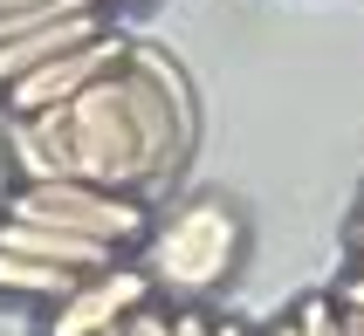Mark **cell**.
Here are the masks:
<instances>
[{
	"label": "cell",
	"instance_id": "obj_1",
	"mask_svg": "<svg viewBox=\"0 0 364 336\" xmlns=\"http://www.w3.org/2000/svg\"><path fill=\"white\" fill-rule=\"evenodd\" d=\"M117 82H124V117L138 131V151L151 165V185H159L193 151V90H186L179 62L165 55V48H151V41H131L124 48Z\"/></svg>",
	"mask_w": 364,
	"mask_h": 336
},
{
	"label": "cell",
	"instance_id": "obj_2",
	"mask_svg": "<svg viewBox=\"0 0 364 336\" xmlns=\"http://www.w3.org/2000/svg\"><path fill=\"white\" fill-rule=\"evenodd\" d=\"M0 213H7V220H41V227L103 240V247H131V240H144L138 193H110V185H82V178H21Z\"/></svg>",
	"mask_w": 364,
	"mask_h": 336
},
{
	"label": "cell",
	"instance_id": "obj_3",
	"mask_svg": "<svg viewBox=\"0 0 364 336\" xmlns=\"http://www.w3.org/2000/svg\"><path fill=\"white\" fill-rule=\"evenodd\" d=\"M234 254H241L234 206L227 199H193L151 240V281H165V288H213V281H227Z\"/></svg>",
	"mask_w": 364,
	"mask_h": 336
},
{
	"label": "cell",
	"instance_id": "obj_4",
	"mask_svg": "<svg viewBox=\"0 0 364 336\" xmlns=\"http://www.w3.org/2000/svg\"><path fill=\"white\" fill-rule=\"evenodd\" d=\"M124 48L131 41L110 28V35H97V41H82V48H69V55H55V62H41V69H28L21 82H7L0 90V110L7 117H35V110H55V103H69L76 90H90L97 76H110L124 62Z\"/></svg>",
	"mask_w": 364,
	"mask_h": 336
},
{
	"label": "cell",
	"instance_id": "obj_5",
	"mask_svg": "<svg viewBox=\"0 0 364 336\" xmlns=\"http://www.w3.org/2000/svg\"><path fill=\"white\" fill-rule=\"evenodd\" d=\"M144 302H151V281L110 261V268L82 275L76 288L55 302V316H48V330H41V336H103V330H117L124 316H138Z\"/></svg>",
	"mask_w": 364,
	"mask_h": 336
},
{
	"label": "cell",
	"instance_id": "obj_6",
	"mask_svg": "<svg viewBox=\"0 0 364 336\" xmlns=\"http://www.w3.org/2000/svg\"><path fill=\"white\" fill-rule=\"evenodd\" d=\"M117 21H110V7H82V14H62V21H41V28H28V35L0 41V90L7 82H21L28 69H41V62L69 55V48H82V41L110 35Z\"/></svg>",
	"mask_w": 364,
	"mask_h": 336
},
{
	"label": "cell",
	"instance_id": "obj_7",
	"mask_svg": "<svg viewBox=\"0 0 364 336\" xmlns=\"http://www.w3.org/2000/svg\"><path fill=\"white\" fill-rule=\"evenodd\" d=\"M0 247L28 254V261H48V268H69V275H97V268L117 261V247H103V240L62 234V227H41V220H7V213H0Z\"/></svg>",
	"mask_w": 364,
	"mask_h": 336
},
{
	"label": "cell",
	"instance_id": "obj_8",
	"mask_svg": "<svg viewBox=\"0 0 364 336\" xmlns=\"http://www.w3.org/2000/svg\"><path fill=\"white\" fill-rule=\"evenodd\" d=\"M82 275L69 268H48V261H28V254H7L0 247V296H28V302H62Z\"/></svg>",
	"mask_w": 364,
	"mask_h": 336
},
{
	"label": "cell",
	"instance_id": "obj_9",
	"mask_svg": "<svg viewBox=\"0 0 364 336\" xmlns=\"http://www.w3.org/2000/svg\"><path fill=\"white\" fill-rule=\"evenodd\" d=\"M296 336H344V316H337V302L330 296H309V302H296Z\"/></svg>",
	"mask_w": 364,
	"mask_h": 336
},
{
	"label": "cell",
	"instance_id": "obj_10",
	"mask_svg": "<svg viewBox=\"0 0 364 336\" xmlns=\"http://www.w3.org/2000/svg\"><path fill=\"white\" fill-rule=\"evenodd\" d=\"M124 336H172V316H159V309L144 302L138 316H124Z\"/></svg>",
	"mask_w": 364,
	"mask_h": 336
},
{
	"label": "cell",
	"instance_id": "obj_11",
	"mask_svg": "<svg viewBox=\"0 0 364 336\" xmlns=\"http://www.w3.org/2000/svg\"><path fill=\"white\" fill-rule=\"evenodd\" d=\"M172 336H213V316H200V309H179V316H172Z\"/></svg>",
	"mask_w": 364,
	"mask_h": 336
},
{
	"label": "cell",
	"instance_id": "obj_12",
	"mask_svg": "<svg viewBox=\"0 0 364 336\" xmlns=\"http://www.w3.org/2000/svg\"><path fill=\"white\" fill-rule=\"evenodd\" d=\"M330 302H344V309H364V275H358V268L337 281V296H330Z\"/></svg>",
	"mask_w": 364,
	"mask_h": 336
},
{
	"label": "cell",
	"instance_id": "obj_13",
	"mask_svg": "<svg viewBox=\"0 0 364 336\" xmlns=\"http://www.w3.org/2000/svg\"><path fill=\"white\" fill-rule=\"evenodd\" d=\"M337 316H344V336H364V309H344L337 302Z\"/></svg>",
	"mask_w": 364,
	"mask_h": 336
},
{
	"label": "cell",
	"instance_id": "obj_14",
	"mask_svg": "<svg viewBox=\"0 0 364 336\" xmlns=\"http://www.w3.org/2000/svg\"><path fill=\"white\" fill-rule=\"evenodd\" d=\"M213 336H247V330H241V323H220V316H213Z\"/></svg>",
	"mask_w": 364,
	"mask_h": 336
},
{
	"label": "cell",
	"instance_id": "obj_15",
	"mask_svg": "<svg viewBox=\"0 0 364 336\" xmlns=\"http://www.w3.org/2000/svg\"><path fill=\"white\" fill-rule=\"evenodd\" d=\"M350 268H358V275H364V240H358V247H350Z\"/></svg>",
	"mask_w": 364,
	"mask_h": 336
},
{
	"label": "cell",
	"instance_id": "obj_16",
	"mask_svg": "<svg viewBox=\"0 0 364 336\" xmlns=\"http://www.w3.org/2000/svg\"><path fill=\"white\" fill-rule=\"evenodd\" d=\"M103 336H124V323H117V330H103Z\"/></svg>",
	"mask_w": 364,
	"mask_h": 336
},
{
	"label": "cell",
	"instance_id": "obj_17",
	"mask_svg": "<svg viewBox=\"0 0 364 336\" xmlns=\"http://www.w3.org/2000/svg\"><path fill=\"white\" fill-rule=\"evenodd\" d=\"M124 7H138V0H124Z\"/></svg>",
	"mask_w": 364,
	"mask_h": 336
}]
</instances>
